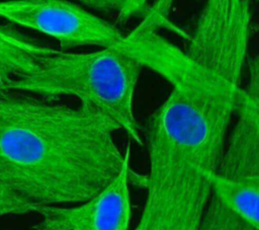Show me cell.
<instances>
[{"mask_svg":"<svg viewBox=\"0 0 259 230\" xmlns=\"http://www.w3.org/2000/svg\"><path fill=\"white\" fill-rule=\"evenodd\" d=\"M118 126L88 105L0 86V220L82 202L120 170Z\"/></svg>","mask_w":259,"mask_h":230,"instance_id":"1","label":"cell"},{"mask_svg":"<svg viewBox=\"0 0 259 230\" xmlns=\"http://www.w3.org/2000/svg\"><path fill=\"white\" fill-rule=\"evenodd\" d=\"M169 14L164 6L152 3L122 43L90 52L55 49L31 71L4 87L51 99L74 97L107 116L131 141L143 146L142 128L135 113L142 72L148 68L170 81L184 60L183 51L159 33L172 27Z\"/></svg>","mask_w":259,"mask_h":230,"instance_id":"2","label":"cell"},{"mask_svg":"<svg viewBox=\"0 0 259 230\" xmlns=\"http://www.w3.org/2000/svg\"><path fill=\"white\" fill-rule=\"evenodd\" d=\"M142 134L149 169L133 230H197L226 140L154 118H148Z\"/></svg>","mask_w":259,"mask_h":230,"instance_id":"3","label":"cell"},{"mask_svg":"<svg viewBox=\"0 0 259 230\" xmlns=\"http://www.w3.org/2000/svg\"><path fill=\"white\" fill-rule=\"evenodd\" d=\"M0 19L55 40L62 51L122 43L115 24L72 0H0Z\"/></svg>","mask_w":259,"mask_h":230,"instance_id":"4","label":"cell"},{"mask_svg":"<svg viewBox=\"0 0 259 230\" xmlns=\"http://www.w3.org/2000/svg\"><path fill=\"white\" fill-rule=\"evenodd\" d=\"M144 186L145 174L131 165V150L117 174L90 198L75 204L49 206L37 213L33 230H130L133 206L130 184Z\"/></svg>","mask_w":259,"mask_h":230,"instance_id":"5","label":"cell"},{"mask_svg":"<svg viewBox=\"0 0 259 230\" xmlns=\"http://www.w3.org/2000/svg\"><path fill=\"white\" fill-rule=\"evenodd\" d=\"M54 50L15 26L0 22V86L31 71L41 57Z\"/></svg>","mask_w":259,"mask_h":230,"instance_id":"6","label":"cell"},{"mask_svg":"<svg viewBox=\"0 0 259 230\" xmlns=\"http://www.w3.org/2000/svg\"><path fill=\"white\" fill-rule=\"evenodd\" d=\"M211 196L227 210L259 229V179L237 180L217 172L211 176Z\"/></svg>","mask_w":259,"mask_h":230,"instance_id":"7","label":"cell"},{"mask_svg":"<svg viewBox=\"0 0 259 230\" xmlns=\"http://www.w3.org/2000/svg\"><path fill=\"white\" fill-rule=\"evenodd\" d=\"M197 230H259L227 210L211 195Z\"/></svg>","mask_w":259,"mask_h":230,"instance_id":"8","label":"cell"},{"mask_svg":"<svg viewBox=\"0 0 259 230\" xmlns=\"http://www.w3.org/2000/svg\"><path fill=\"white\" fill-rule=\"evenodd\" d=\"M149 6V0H126L116 15L118 23H125L135 16H142Z\"/></svg>","mask_w":259,"mask_h":230,"instance_id":"9","label":"cell"}]
</instances>
